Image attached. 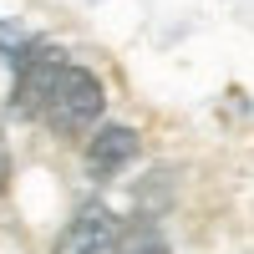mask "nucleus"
Returning a JSON list of instances; mask_svg holds the SVG:
<instances>
[{"label": "nucleus", "instance_id": "nucleus-5", "mask_svg": "<svg viewBox=\"0 0 254 254\" xmlns=\"http://www.w3.org/2000/svg\"><path fill=\"white\" fill-rule=\"evenodd\" d=\"M26 46H31V36H26V31H15L10 20H0V51H5V56L15 61V56L26 51Z\"/></svg>", "mask_w": 254, "mask_h": 254}, {"label": "nucleus", "instance_id": "nucleus-2", "mask_svg": "<svg viewBox=\"0 0 254 254\" xmlns=\"http://www.w3.org/2000/svg\"><path fill=\"white\" fill-rule=\"evenodd\" d=\"M71 61L61 46H51V41H31L26 51L15 56V87H10V112L15 117H46V102H51V87L56 76L66 71Z\"/></svg>", "mask_w": 254, "mask_h": 254}, {"label": "nucleus", "instance_id": "nucleus-1", "mask_svg": "<svg viewBox=\"0 0 254 254\" xmlns=\"http://www.w3.org/2000/svg\"><path fill=\"white\" fill-rule=\"evenodd\" d=\"M102 107H107L102 81H97L87 66H66V71L56 76V87H51L46 127H51L56 137H76V132H87V127H97Z\"/></svg>", "mask_w": 254, "mask_h": 254}, {"label": "nucleus", "instance_id": "nucleus-6", "mask_svg": "<svg viewBox=\"0 0 254 254\" xmlns=\"http://www.w3.org/2000/svg\"><path fill=\"white\" fill-rule=\"evenodd\" d=\"M10 183V153H5V137H0V188Z\"/></svg>", "mask_w": 254, "mask_h": 254}, {"label": "nucleus", "instance_id": "nucleus-7", "mask_svg": "<svg viewBox=\"0 0 254 254\" xmlns=\"http://www.w3.org/2000/svg\"><path fill=\"white\" fill-rule=\"evenodd\" d=\"M132 254H168L163 244H142V249H132Z\"/></svg>", "mask_w": 254, "mask_h": 254}, {"label": "nucleus", "instance_id": "nucleus-3", "mask_svg": "<svg viewBox=\"0 0 254 254\" xmlns=\"http://www.w3.org/2000/svg\"><path fill=\"white\" fill-rule=\"evenodd\" d=\"M56 254H117V214L107 203H81L56 239Z\"/></svg>", "mask_w": 254, "mask_h": 254}, {"label": "nucleus", "instance_id": "nucleus-4", "mask_svg": "<svg viewBox=\"0 0 254 254\" xmlns=\"http://www.w3.org/2000/svg\"><path fill=\"white\" fill-rule=\"evenodd\" d=\"M137 153H142V137L132 132V127L107 122V127H97L92 142H87V173L92 178H117Z\"/></svg>", "mask_w": 254, "mask_h": 254}]
</instances>
